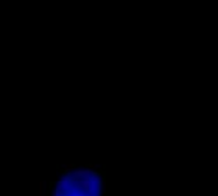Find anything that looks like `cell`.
Masks as SVG:
<instances>
[{"label": "cell", "instance_id": "6da1fadb", "mask_svg": "<svg viewBox=\"0 0 218 196\" xmlns=\"http://www.w3.org/2000/svg\"><path fill=\"white\" fill-rule=\"evenodd\" d=\"M73 183H74V180H73L71 177L64 176L60 181L56 182V185H58L56 190H58L60 194L65 195V192H70V190L73 189Z\"/></svg>", "mask_w": 218, "mask_h": 196}, {"label": "cell", "instance_id": "3957f363", "mask_svg": "<svg viewBox=\"0 0 218 196\" xmlns=\"http://www.w3.org/2000/svg\"><path fill=\"white\" fill-rule=\"evenodd\" d=\"M74 164H65V166L63 167V169H64V172H70V171H73L74 169Z\"/></svg>", "mask_w": 218, "mask_h": 196}, {"label": "cell", "instance_id": "7a4b0ae2", "mask_svg": "<svg viewBox=\"0 0 218 196\" xmlns=\"http://www.w3.org/2000/svg\"><path fill=\"white\" fill-rule=\"evenodd\" d=\"M40 196H46V182L45 181L40 182Z\"/></svg>", "mask_w": 218, "mask_h": 196}, {"label": "cell", "instance_id": "277c9868", "mask_svg": "<svg viewBox=\"0 0 218 196\" xmlns=\"http://www.w3.org/2000/svg\"><path fill=\"white\" fill-rule=\"evenodd\" d=\"M100 167L101 166H98V164H89V166H88V168L91 171H97V169H100Z\"/></svg>", "mask_w": 218, "mask_h": 196}]
</instances>
